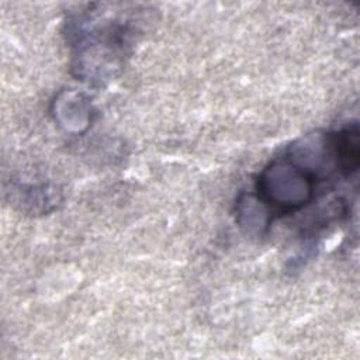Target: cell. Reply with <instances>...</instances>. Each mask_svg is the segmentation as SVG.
Here are the masks:
<instances>
[{
    "label": "cell",
    "mask_w": 360,
    "mask_h": 360,
    "mask_svg": "<svg viewBox=\"0 0 360 360\" xmlns=\"http://www.w3.org/2000/svg\"><path fill=\"white\" fill-rule=\"evenodd\" d=\"M319 181L318 167L288 152L263 169L256 181V198L269 215L291 214L315 198Z\"/></svg>",
    "instance_id": "obj_1"
},
{
    "label": "cell",
    "mask_w": 360,
    "mask_h": 360,
    "mask_svg": "<svg viewBox=\"0 0 360 360\" xmlns=\"http://www.w3.org/2000/svg\"><path fill=\"white\" fill-rule=\"evenodd\" d=\"M335 166L339 173L349 179L359 167L360 160V143H359V127L357 124H349L330 135Z\"/></svg>",
    "instance_id": "obj_2"
}]
</instances>
